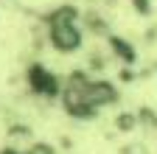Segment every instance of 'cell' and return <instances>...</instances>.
Listing matches in <instances>:
<instances>
[{
    "mask_svg": "<svg viewBox=\"0 0 157 154\" xmlns=\"http://www.w3.org/2000/svg\"><path fill=\"white\" fill-rule=\"evenodd\" d=\"M45 34L53 51L59 53H76L84 45V28L78 20V11L73 6H59L48 14L45 20Z\"/></svg>",
    "mask_w": 157,
    "mask_h": 154,
    "instance_id": "obj_1",
    "label": "cell"
}]
</instances>
